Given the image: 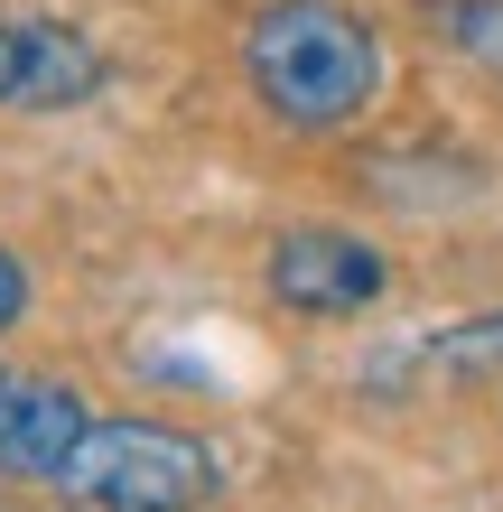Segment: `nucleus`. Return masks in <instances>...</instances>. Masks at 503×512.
<instances>
[{"instance_id": "1", "label": "nucleus", "mask_w": 503, "mask_h": 512, "mask_svg": "<svg viewBox=\"0 0 503 512\" xmlns=\"http://www.w3.org/2000/svg\"><path fill=\"white\" fill-rule=\"evenodd\" d=\"M243 75L271 122L289 131H345L382 84V38L345 0H261L243 28Z\"/></svg>"}, {"instance_id": "2", "label": "nucleus", "mask_w": 503, "mask_h": 512, "mask_svg": "<svg viewBox=\"0 0 503 512\" xmlns=\"http://www.w3.org/2000/svg\"><path fill=\"white\" fill-rule=\"evenodd\" d=\"M56 485H66V503H94V512H196V503H215L224 475H215V447L187 429L94 419Z\"/></svg>"}, {"instance_id": "3", "label": "nucleus", "mask_w": 503, "mask_h": 512, "mask_svg": "<svg viewBox=\"0 0 503 512\" xmlns=\"http://www.w3.org/2000/svg\"><path fill=\"white\" fill-rule=\"evenodd\" d=\"M392 289V270H382L373 243H354V233H280L271 243V298L280 308H308V317H354L373 308V298Z\"/></svg>"}, {"instance_id": "4", "label": "nucleus", "mask_w": 503, "mask_h": 512, "mask_svg": "<svg viewBox=\"0 0 503 512\" xmlns=\"http://www.w3.org/2000/svg\"><path fill=\"white\" fill-rule=\"evenodd\" d=\"M103 84L94 38L66 19H0V112H66Z\"/></svg>"}, {"instance_id": "5", "label": "nucleus", "mask_w": 503, "mask_h": 512, "mask_svg": "<svg viewBox=\"0 0 503 512\" xmlns=\"http://www.w3.org/2000/svg\"><path fill=\"white\" fill-rule=\"evenodd\" d=\"M84 429L94 419L66 382H0V475H66Z\"/></svg>"}, {"instance_id": "6", "label": "nucleus", "mask_w": 503, "mask_h": 512, "mask_svg": "<svg viewBox=\"0 0 503 512\" xmlns=\"http://www.w3.org/2000/svg\"><path fill=\"white\" fill-rule=\"evenodd\" d=\"M438 28L457 38V56H476L485 75H503V0H438Z\"/></svg>"}, {"instance_id": "7", "label": "nucleus", "mask_w": 503, "mask_h": 512, "mask_svg": "<svg viewBox=\"0 0 503 512\" xmlns=\"http://www.w3.org/2000/svg\"><path fill=\"white\" fill-rule=\"evenodd\" d=\"M438 373H494L503 364V317H476V326H448V336L429 345Z\"/></svg>"}, {"instance_id": "8", "label": "nucleus", "mask_w": 503, "mask_h": 512, "mask_svg": "<svg viewBox=\"0 0 503 512\" xmlns=\"http://www.w3.org/2000/svg\"><path fill=\"white\" fill-rule=\"evenodd\" d=\"M19 308H28V270L19 252H0V326H19Z\"/></svg>"}]
</instances>
